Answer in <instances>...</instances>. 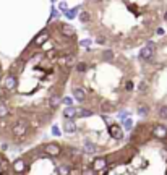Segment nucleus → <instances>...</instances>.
Listing matches in <instances>:
<instances>
[{
    "label": "nucleus",
    "instance_id": "nucleus-1",
    "mask_svg": "<svg viewBox=\"0 0 167 175\" xmlns=\"http://www.w3.org/2000/svg\"><path fill=\"white\" fill-rule=\"evenodd\" d=\"M76 31L55 21L44 28L3 73L0 133L7 141H31L55 117L80 57Z\"/></svg>",
    "mask_w": 167,
    "mask_h": 175
},
{
    "label": "nucleus",
    "instance_id": "nucleus-2",
    "mask_svg": "<svg viewBox=\"0 0 167 175\" xmlns=\"http://www.w3.org/2000/svg\"><path fill=\"white\" fill-rule=\"evenodd\" d=\"M80 52L70 79V89L83 107L97 113L112 115L133 101L140 84V68L118 50L89 47Z\"/></svg>",
    "mask_w": 167,
    "mask_h": 175
},
{
    "label": "nucleus",
    "instance_id": "nucleus-3",
    "mask_svg": "<svg viewBox=\"0 0 167 175\" xmlns=\"http://www.w3.org/2000/svg\"><path fill=\"white\" fill-rule=\"evenodd\" d=\"M78 10H80V5H76V7H73V8H71V10L65 12V16L68 18V20H73V18L76 16V13H78Z\"/></svg>",
    "mask_w": 167,
    "mask_h": 175
},
{
    "label": "nucleus",
    "instance_id": "nucleus-4",
    "mask_svg": "<svg viewBox=\"0 0 167 175\" xmlns=\"http://www.w3.org/2000/svg\"><path fill=\"white\" fill-rule=\"evenodd\" d=\"M3 70H2V62H0V89H2V79H3Z\"/></svg>",
    "mask_w": 167,
    "mask_h": 175
},
{
    "label": "nucleus",
    "instance_id": "nucleus-5",
    "mask_svg": "<svg viewBox=\"0 0 167 175\" xmlns=\"http://www.w3.org/2000/svg\"><path fill=\"white\" fill-rule=\"evenodd\" d=\"M66 7H68V5H66V2H62L60 3V10L62 12H66Z\"/></svg>",
    "mask_w": 167,
    "mask_h": 175
}]
</instances>
